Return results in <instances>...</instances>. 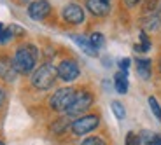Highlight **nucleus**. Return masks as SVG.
<instances>
[{
  "label": "nucleus",
  "mask_w": 161,
  "mask_h": 145,
  "mask_svg": "<svg viewBox=\"0 0 161 145\" xmlns=\"http://www.w3.org/2000/svg\"><path fill=\"white\" fill-rule=\"evenodd\" d=\"M37 56H39V51L33 44H23L16 49L14 52V58H12V63H14V68L18 73H23V75H28L33 72L37 65Z\"/></svg>",
  "instance_id": "f257e3e1"
},
{
  "label": "nucleus",
  "mask_w": 161,
  "mask_h": 145,
  "mask_svg": "<svg viewBox=\"0 0 161 145\" xmlns=\"http://www.w3.org/2000/svg\"><path fill=\"white\" fill-rule=\"evenodd\" d=\"M56 79H58V70L54 68L53 65L46 63L33 72L32 84H33V88L40 89V91H46V89H51L53 86H54Z\"/></svg>",
  "instance_id": "f03ea898"
},
{
  "label": "nucleus",
  "mask_w": 161,
  "mask_h": 145,
  "mask_svg": "<svg viewBox=\"0 0 161 145\" xmlns=\"http://www.w3.org/2000/svg\"><path fill=\"white\" fill-rule=\"evenodd\" d=\"M93 105V96L88 91H75L72 103L69 105V109L65 110V114L69 117H79L86 112Z\"/></svg>",
  "instance_id": "7ed1b4c3"
},
{
  "label": "nucleus",
  "mask_w": 161,
  "mask_h": 145,
  "mask_svg": "<svg viewBox=\"0 0 161 145\" xmlns=\"http://www.w3.org/2000/svg\"><path fill=\"white\" fill-rule=\"evenodd\" d=\"M98 124H100V117L97 114H86L82 117H77L75 121L70 124V131L74 135H77V137H82V135L95 131L98 128Z\"/></svg>",
  "instance_id": "20e7f679"
},
{
  "label": "nucleus",
  "mask_w": 161,
  "mask_h": 145,
  "mask_svg": "<svg viewBox=\"0 0 161 145\" xmlns=\"http://www.w3.org/2000/svg\"><path fill=\"white\" fill-rule=\"evenodd\" d=\"M74 94H75V89L74 88H61L56 89L53 96L49 98V107L56 112H65L69 109V105L72 103L74 100Z\"/></svg>",
  "instance_id": "39448f33"
},
{
  "label": "nucleus",
  "mask_w": 161,
  "mask_h": 145,
  "mask_svg": "<svg viewBox=\"0 0 161 145\" xmlns=\"http://www.w3.org/2000/svg\"><path fill=\"white\" fill-rule=\"evenodd\" d=\"M56 70H58V77L65 82H72L80 75L79 65H77L74 60H63L60 65H58Z\"/></svg>",
  "instance_id": "423d86ee"
},
{
  "label": "nucleus",
  "mask_w": 161,
  "mask_h": 145,
  "mask_svg": "<svg viewBox=\"0 0 161 145\" xmlns=\"http://www.w3.org/2000/svg\"><path fill=\"white\" fill-rule=\"evenodd\" d=\"M49 12H51V4L47 0H35L28 5V16L35 21L44 19L46 16H49Z\"/></svg>",
  "instance_id": "0eeeda50"
},
{
  "label": "nucleus",
  "mask_w": 161,
  "mask_h": 145,
  "mask_svg": "<svg viewBox=\"0 0 161 145\" xmlns=\"http://www.w3.org/2000/svg\"><path fill=\"white\" fill-rule=\"evenodd\" d=\"M63 19L70 24H80L84 21V11L77 4H67L63 7Z\"/></svg>",
  "instance_id": "6e6552de"
},
{
  "label": "nucleus",
  "mask_w": 161,
  "mask_h": 145,
  "mask_svg": "<svg viewBox=\"0 0 161 145\" xmlns=\"http://www.w3.org/2000/svg\"><path fill=\"white\" fill-rule=\"evenodd\" d=\"M16 68L12 60H9L7 56H0V79L5 82H14L16 81Z\"/></svg>",
  "instance_id": "1a4fd4ad"
},
{
  "label": "nucleus",
  "mask_w": 161,
  "mask_h": 145,
  "mask_svg": "<svg viewBox=\"0 0 161 145\" xmlns=\"http://www.w3.org/2000/svg\"><path fill=\"white\" fill-rule=\"evenodd\" d=\"M86 7L95 16H107L110 11V5L107 0H86Z\"/></svg>",
  "instance_id": "9d476101"
},
{
  "label": "nucleus",
  "mask_w": 161,
  "mask_h": 145,
  "mask_svg": "<svg viewBox=\"0 0 161 145\" xmlns=\"http://www.w3.org/2000/svg\"><path fill=\"white\" fill-rule=\"evenodd\" d=\"M72 40L75 42L77 46L80 47V51L84 52V54H88V56H98V51L91 46V42H89V39H86V37L82 35H72Z\"/></svg>",
  "instance_id": "9b49d317"
},
{
  "label": "nucleus",
  "mask_w": 161,
  "mask_h": 145,
  "mask_svg": "<svg viewBox=\"0 0 161 145\" xmlns=\"http://www.w3.org/2000/svg\"><path fill=\"white\" fill-rule=\"evenodd\" d=\"M126 73H128V72L119 70V72L116 73V77H114L116 91H117V93H121V94H126V91H128V77H126Z\"/></svg>",
  "instance_id": "f8f14e48"
},
{
  "label": "nucleus",
  "mask_w": 161,
  "mask_h": 145,
  "mask_svg": "<svg viewBox=\"0 0 161 145\" xmlns=\"http://www.w3.org/2000/svg\"><path fill=\"white\" fill-rule=\"evenodd\" d=\"M159 26H161V16L159 14H149L147 18H144L145 32H156Z\"/></svg>",
  "instance_id": "ddd939ff"
},
{
  "label": "nucleus",
  "mask_w": 161,
  "mask_h": 145,
  "mask_svg": "<svg viewBox=\"0 0 161 145\" xmlns=\"http://www.w3.org/2000/svg\"><path fill=\"white\" fill-rule=\"evenodd\" d=\"M137 72L142 79L151 77V60H137Z\"/></svg>",
  "instance_id": "4468645a"
},
{
  "label": "nucleus",
  "mask_w": 161,
  "mask_h": 145,
  "mask_svg": "<svg viewBox=\"0 0 161 145\" xmlns=\"http://www.w3.org/2000/svg\"><path fill=\"white\" fill-rule=\"evenodd\" d=\"M89 42H91V46L98 51L100 47H103L105 39H103V35H102L100 32H95V33H91V35H89Z\"/></svg>",
  "instance_id": "2eb2a0df"
},
{
  "label": "nucleus",
  "mask_w": 161,
  "mask_h": 145,
  "mask_svg": "<svg viewBox=\"0 0 161 145\" xmlns=\"http://www.w3.org/2000/svg\"><path fill=\"white\" fill-rule=\"evenodd\" d=\"M110 109H112V114L117 117V119H125V115H126V109L123 107V103L121 101H112L110 103Z\"/></svg>",
  "instance_id": "dca6fc26"
},
{
  "label": "nucleus",
  "mask_w": 161,
  "mask_h": 145,
  "mask_svg": "<svg viewBox=\"0 0 161 145\" xmlns=\"http://www.w3.org/2000/svg\"><path fill=\"white\" fill-rule=\"evenodd\" d=\"M135 49H137V51H142V52H145V51L151 49V40H149V37L145 35V32L140 33V44L135 46Z\"/></svg>",
  "instance_id": "f3484780"
},
{
  "label": "nucleus",
  "mask_w": 161,
  "mask_h": 145,
  "mask_svg": "<svg viewBox=\"0 0 161 145\" xmlns=\"http://www.w3.org/2000/svg\"><path fill=\"white\" fill-rule=\"evenodd\" d=\"M145 11L151 12V14H158V12L161 11V0H147Z\"/></svg>",
  "instance_id": "a211bd4d"
},
{
  "label": "nucleus",
  "mask_w": 161,
  "mask_h": 145,
  "mask_svg": "<svg viewBox=\"0 0 161 145\" xmlns=\"http://www.w3.org/2000/svg\"><path fill=\"white\" fill-rule=\"evenodd\" d=\"M142 140H140V135L135 133V131H130L125 138V145H140Z\"/></svg>",
  "instance_id": "6ab92c4d"
},
{
  "label": "nucleus",
  "mask_w": 161,
  "mask_h": 145,
  "mask_svg": "<svg viewBox=\"0 0 161 145\" xmlns=\"http://www.w3.org/2000/svg\"><path fill=\"white\" fill-rule=\"evenodd\" d=\"M149 105H151V110H153L154 117H156L158 121L161 122V107H159V103H158V100L154 96L149 98Z\"/></svg>",
  "instance_id": "aec40b11"
},
{
  "label": "nucleus",
  "mask_w": 161,
  "mask_h": 145,
  "mask_svg": "<svg viewBox=\"0 0 161 145\" xmlns=\"http://www.w3.org/2000/svg\"><path fill=\"white\" fill-rule=\"evenodd\" d=\"M80 145H107V143H105V140L100 137H88L80 142Z\"/></svg>",
  "instance_id": "412c9836"
},
{
  "label": "nucleus",
  "mask_w": 161,
  "mask_h": 145,
  "mask_svg": "<svg viewBox=\"0 0 161 145\" xmlns=\"http://www.w3.org/2000/svg\"><path fill=\"white\" fill-rule=\"evenodd\" d=\"M67 119H60V121L58 122H54V124H53V131H54V133H63L65 129H67Z\"/></svg>",
  "instance_id": "4be33fe9"
},
{
  "label": "nucleus",
  "mask_w": 161,
  "mask_h": 145,
  "mask_svg": "<svg viewBox=\"0 0 161 145\" xmlns=\"http://www.w3.org/2000/svg\"><path fill=\"white\" fill-rule=\"evenodd\" d=\"M119 68L123 70V72H128V68H130V60L128 58H123V60L119 61Z\"/></svg>",
  "instance_id": "5701e85b"
},
{
  "label": "nucleus",
  "mask_w": 161,
  "mask_h": 145,
  "mask_svg": "<svg viewBox=\"0 0 161 145\" xmlns=\"http://www.w3.org/2000/svg\"><path fill=\"white\" fill-rule=\"evenodd\" d=\"M142 0H125V4L128 5V7H135V5H138Z\"/></svg>",
  "instance_id": "b1692460"
},
{
  "label": "nucleus",
  "mask_w": 161,
  "mask_h": 145,
  "mask_svg": "<svg viewBox=\"0 0 161 145\" xmlns=\"http://www.w3.org/2000/svg\"><path fill=\"white\" fill-rule=\"evenodd\" d=\"M4 101H5V93H4V89L0 88V107L4 105Z\"/></svg>",
  "instance_id": "393cba45"
},
{
  "label": "nucleus",
  "mask_w": 161,
  "mask_h": 145,
  "mask_svg": "<svg viewBox=\"0 0 161 145\" xmlns=\"http://www.w3.org/2000/svg\"><path fill=\"white\" fill-rule=\"evenodd\" d=\"M2 30H4V24H2V23H0V32H2Z\"/></svg>",
  "instance_id": "a878e982"
},
{
  "label": "nucleus",
  "mask_w": 161,
  "mask_h": 145,
  "mask_svg": "<svg viewBox=\"0 0 161 145\" xmlns=\"http://www.w3.org/2000/svg\"><path fill=\"white\" fill-rule=\"evenodd\" d=\"M0 145H4V142H2V140H0Z\"/></svg>",
  "instance_id": "bb28decb"
},
{
  "label": "nucleus",
  "mask_w": 161,
  "mask_h": 145,
  "mask_svg": "<svg viewBox=\"0 0 161 145\" xmlns=\"http://www.w3.org/2000/svg\"><path fill=\"white\" fill-rule=\"evenodd\" d=\"M159 70H161V65H159Z\"/></svg>",
  "instance_id": "cd10ccee"
},
{
  "label": "nucleus",
  "mask_w": 161,
  "mask_h": 145,
  "mask_svg": "<svg viewBox=\"0 0 161 145\" xmlns=\"http://www.w3.org/2000/svg\"><path fill=\"white\" fill-rule=\"evenodd\" d=\"M107 2H109V0H107Z\"/></svg>",
  "instance_id": "c85d7f7f"
}]
</instances>
